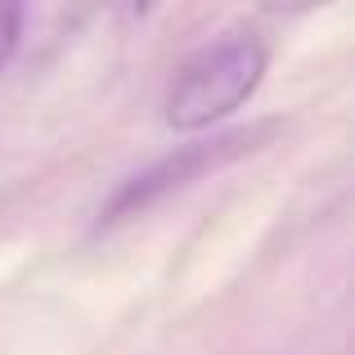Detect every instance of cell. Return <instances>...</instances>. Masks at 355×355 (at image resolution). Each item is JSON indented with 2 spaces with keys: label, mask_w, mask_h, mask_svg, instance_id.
<instances>
[{
  "label": "cell",
  "mask_w": 355,
  "mask_h": 355,
  "mask_svg": "<svg viewBox=\"0 0 355 355\" xmlns=\"http://www.w3.org/2000/svg\"><path fill=\"white\" fill-rule=\"evenodd\" d=\"M266 41L252 27H230L216 41L198 45L171 72L162 95V121L171 130H207L257 95L266 77Z\"/></svg>",
  "instance_id": "6da1fadb"
},
{
  "label": "cell",
  "mask_w": 355,
  "mask_h": 355,
  "mask_svg": "<svg viewBox=\"0 0 355 355\" xmlns=\"http://www.w3.org/2000/svg\"><path fill=\"white\" fill-rule=\"evenodd\" d=\"M284 130L279 117H266V121H252V126H234V130H216L207 139H189V144H175L171 153H162L157 162H148L144 171H135L130 180L117 184V193L99 207V230H113L121 220H135L144 216L153 202H162L166 193L184 189V184L202 180V175L220 171V166L239 162V157L257 153L261 144Z\"/></svg>",
  "instance_id": "7a4b0ae2"
},
{
  "label": "cell",
  "mask_w": 355,
  "mask_h": 355,
  "mask_svg": "<svg viewBox=\"0 0 355 355\" xmlns=\"http://www.w3.org/2000/svg\"><path fill=\"white\" fill-rule=\"evenodd\" d=\"M18 36H23V9L18 5H0V72H5V63L14 59Z\"/></svg>",
  "instance_id": "3957f363"
}]
</instances>
